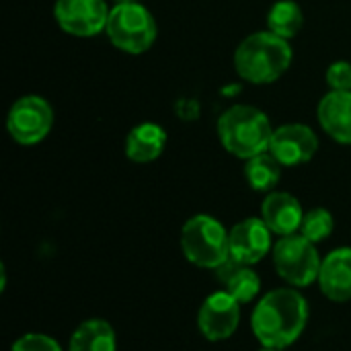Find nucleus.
<instances>
[{"mask_svg":"<svg viewBox=\"0 0 351 351\" xmlns=\"http://www.w3.org/2000/svg\"><path fill=\"white\" fill-rule=\"evenodd\" d=\"M308 321L306 298L294 288H278L267 292L255 306L251 327L263 348L284 350L290 348Z\"/></svg>","mask_w":351,"mask_h":351,"instance_id":"f257e3e1","label":"nucleus"},{"mask_svg":"<svg viewBox=\"0 0 351 351\" xmlns=\"http://www.w3.org/2000/svg\"><path fill=\"white\" fill-rule=\"evenodd\" d=\"M292 62L288 39L271 33L257 31L241 41L234 51V68L241 78L253 84H269L278 80Z\"/></svg>","mask_w":351,"mask_h":351,"instance_id":"f03ea898","label":"nucleus"},{"mask_svg":"<svg viewBox=\"0 0 351 351\" xmlns=\"http://www.w3.org/2000/svg\"><path fill=\"white\" fill-rule=\"evenodd\" d=\"M218 136L230 154L247 160L269 150L274 128L261 109L232 105L218 119Z\"/></svg>","mask_w":351,"mask_h":351,"instance_id":"7ed1b4c3","label":"nucleus"},{"mask_svg":"<svg viewBox=\"0 0 351 351\" xmlns=\"http://www.w3.org/2000/svg\"><path fill=\"white\" fill-rule=\"evenodd\" d=\"M181 249L193 265L216 269L230 257V232L216 218L197 214L181 230Z\"/></svg>","mask_w":351,"mask_h":351,"instance_id":"20e7f679","label":"nucleus"},{"mask_svg":"<svg viewBox=\"0 0 351 351\" xmlns=\"http://www.w3.org/2000/svg\"><path fill=\"white\" fill-rule=\"evenodd\" d=\"M111 43L125 53H144L156 39V21L140 2L115 4L105 27Z\"/></svg>","mask_w":351,"mask_h":351,"instance_id":"39448f33","label":"nucleus"},{"mask_svg":"<svg viewBox=\"0 0 351 351\" xmlns=\"http://www.w3.org/2000/svg\"><path fill=\"white\" fill-rule=\"evenodd\" d=\"M321 257L308 239L302 234L282 237L274 245V265L278 276L292 288H306L321 274Z\"/></svg>","mask_w":351,"mask_h":351,"instance_id":"423d86ee","label":"nucleus"},{"mask_svg":"<svg viewBox=\"0 0 351 351\" xmlns=\"http://www.w3.org/2000/svg\"><path fill=\"white\" fill-rule=\"evenodd\" d=\"M53 125V111L43 97L27 95L12 103L6 128L14 142L23 146H31L41 142Z\"/></svg>","mask_w":351,"mask_h":351,"instance_id":"0eeeda50","label":"nucleus"},{"mask_svg":"<svg viewBox=\"0 0 351 351\" xmlns=\"http://www.w3.org/2000/svg\"><path fill=\"white\" fill-rule=\"evenodd\" d=\"M53 16L62 31L74 37H93L107 27L105 0H56Z\"/></svg>","mask_w":351,"mask_h":351,"instance_id":"6e6552de","label":"nucleus"},{"mask_svg":"<svg viewBox=\"0 0 351 351\" xmlns=\"http://www.w3.org/2000/svg\"><path fill=\"white\" fill-rule=\"evenodd\" d=\"M239 321H241V302L232 298L228 292L210 294L197 313L199 331L208 341H224L232 337L239 327Z\"/></svg>","mask_w":351,"mask_h":351,"instance_id":"1a4fd4ad","label":"nucleus"},{"mask_svg":"<svg viewBox=\"0 0 351 351\" xmlns=\"http://www.w3.org/2000/svg\"><path fill=\"white\" fill-rule=\"evenodd\" d=\"M319 148L317 134L304 123H286L274 130L269 152L284 167H298L308 162Z\"/></svg>","mask_w":351,"mask_h":351,"instance_id":"9d476101","label":"nucleus"},{"mask_svg":"<svg viewBox=\"0 0 351 351\" xmlns=\"http://www.w3.org/2000/svg\"><path fill=\"white\" fill-rule=\"evenodd\" d=\"M271 249V230L263 218H247L230 230V257L241 263L255 265Z\"/></svg>","mask_w":351,"mask_h":351,"instance_id":"9b49d317","label":"nucleus"},{"mask_svg":"<svg viewBox=\"0 0 351 351\" xmlns=\"http://www.w3.org/2000/svg\"><path fill=\"white\" fill-rule=\"evenodd\" d=\"M261 218L271 232L280 237H290L300 230L304 212L294 195L286 191H274L261 204Z\"/></svg>","mask_w":351,"mask_h":351,"instance_id":"f8f14e48","label":"nucleus"},{"mask_svg":"<svg viewBox=\"0 0 351 351\" xmlns=\"http://www.w3.org/2000/svg\"><path fill=\"white\" fill-rule=\"evenodd\" d=\"M321 292L333 302L351 300V249L341 247L331 251L323 263L319 274Z\"/></svg>","mask_w":351,"mask_h":351,"instance_id":"ddd939ff","label":"nucleus"},{"mask_svg":"<svg viewBox=\"0 0 351 351\" xmlns=\"http://www.w3.org/2000/svg\"><path fill=\"white\" fill-rule=\"evenodd\" d=\"M321 128L337 142L351 144V90H331L319 103Z\"/></svg>","mask_w":351,"mask_h":351,"instance_id":"4468645a","label":"nucleus"},{"mask_svg":"<svg viewBox=\"0 0 351 351\" xmlns=\"http://www.w3.org/2000/svg\"><path fill=\"white\" fill-rule=\"evenodd\" d=\"M214 271H216V278L222 284L224 292H228L241 304H247L257 298V294L261 290V282H259V276L251 269V265L241 263L234 257H228Z\"/></svg>","mask_w":351,"mask_h":351,"instance_id":"2eb2a0df","label":"nucleus"},{"mask_svg":"<svg viewBox=\"0 0 351 351\" xmlns=\"http://www.w3.org/2000/svg\"><path fill=\"white\" fill-rule=\"evenodd\" d=\"M167 144V134L158 123H140L125 138V156L134 162L156 160Z\"/></svg>","mask_w":351,"mask_h":351,"instance_id":"dca6fc26","label":"nucleus"},{"mask_svg":"<svg viewBox=\"0 0 351 351\" xmlns=\"http://www.w3.org/2000/svg\"><path fill=\"white\" fill-rule=\"evenodd\" d=\"M115 331L103 319L82 323L70 337V351H115Z\"/></svg>","mask_w":351,"mask_h":351,"instance_id":"f3484780","label":"nucleus"},{"mask_svg":"<svg viewBox=\"0 0 351 351\" xmlns=\"http://www.w3.org/2000/svg\"><path fill=\"white\" fill-rule=\"evenodd\" d=\"M245 177L255 191H271L282 177V162L271 152H261L247 158Z\"/></svg>","mask_w":351,"mask_h":351,"instance_id":"a211bd4d","label":"nucleus"},{"mask_svg":"<svg viewBox=\"0 0 351 351\" xmlns=\"http://www.w3.org/2000/svg\"><path fill=\"white\" fill-rule=\"evenodd\" d=\"M302 23H304L302 8L294 0L276 2L267 14L269 31L284 37V39H292L294 35H298V31L302 29Z\"/></svg>","mask_w":351,"mask_h":351,"instance_id":"6ab92c4d","label":"nucleus"},{"mask_svg":"<svg viewBox=\"0 0 351 351\" xmlns=\"http://www.w3.org/2000/svg\"><path fill=\"white\" fill-rule=\"evenodd\" d=\"M333 232V216L325 208H315L304 214L300 234L308 239L311 243H321Z\"/></svg>","mask_w":351,"mask_h":351,"instance_id":"aec40b11","label":"nucleus"},{"mask_svg":"<svg viewBox=\"0 0 351 351\" xmlns=\"http://www.w3.org/2000/svg\"><path fill=\"white\" fill-rule=\"evenodd\" d=\"M10 351H62V348L49 335L29 333V335H23L21 339H16Z\"/></svg>","mask_w":351,"mask_h":351,"instance_id":"412c9836","label":"nucleus"},{"mask_svg":"<svg viewBox=\"0 0 351 351\" xmlns=\"http://www.w3.org/2000/svg\"><path fill=\"white\" fill-rule=\"evenodd\" d=\"M327 84L331 90H351V64L333 62L327 68Z\"/></svg>","mask_w":351,"mask_h":351,"instance_id":"4be33fe9","label":"nucleus"},{"mask_svg":"<svg viewBox=\"0 0 351 351\" xmlns=\"http://www.w3.org/2000/svg\"><path fill=\"white\" fill-rule=\"evenodd\" d=\"M128 2H138V0H115V4H128Z\"/></svg>","mask_w":351,"mask_h":351,"instance_id":"5701e85b","label":"nucleus"},{"mask_svg":"<svg viewBox=\"0 0 351 351\" xmlns=\"http://www.w3.org/2000/svg\"><path fill=\"white\" fill-rule=\"evenodd\" d=\"M261 351H280V350H271V348H263Z\"/></svg>","mask_w":351,"mask_h":351,"instance_id":"b1692460","label":"nucleus"}]
</instances>
